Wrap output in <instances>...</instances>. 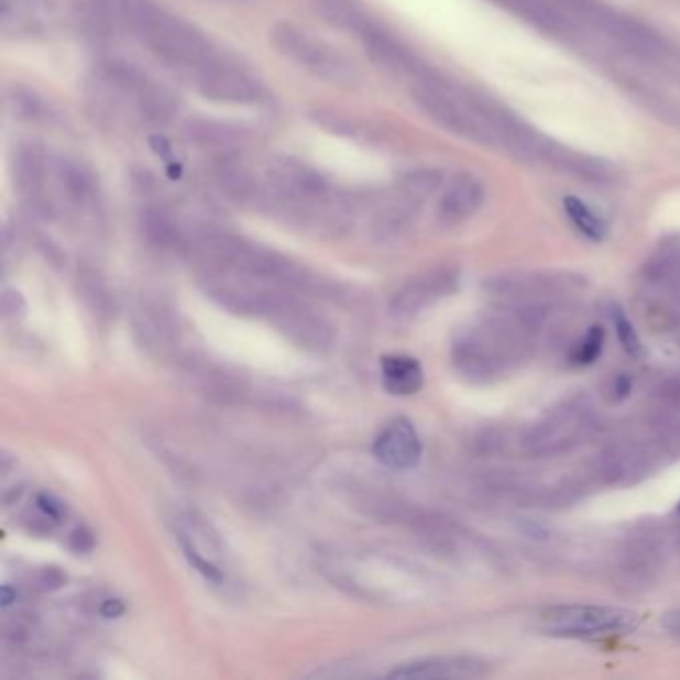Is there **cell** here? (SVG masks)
<instances>
[{"label":"cell","mask_w":680,"mask_h":680,"mask_svg":"<svg viewBox=\"0 0 680 680\" xmlns=\"http://www.w3.org/2000/svg\"><path fill=\"white\" fill-rule=\"evenodd\" d=\"M188 136L198 144H208V146H234L238 140L242 136H238L234 130H230L223 124H216V122H190L188 127Z\"/></svg>","instance_id":"13"},{"label":"cell","mask_w":680,"mask_h":680,"mask_svg":"<svg viewBox=\"0 0 680 680\" xmlns=\"http://www.w3.org/2000/svg\"><path fill=\"white\" fill-rule=\"evenodd\" d=\"M483 200H485L483 184L473 176H459L447 186L441 196L439 218L449 226L465 222L478 212Z\"/></svg>","instance_id":"9"},{"label":"cell","mask_w":680,"mask_h":680,"mask_svg":"<svg viewBox=\"0 0 680 680\" xmlns=\"http://www.w3.org/2000/svg\"><path fill=\"white\" fill-rule=\"evenodd\" d=\"M118 9L140 43L198 92L230 61L190 22L152 0H118Z\"/></svg>","instance_id":"1"},{"label":"cell","mask_w":680,"mask_h":680,"mask_svg":"<svg viewBox=\"0 0 680 680\" xmlns=\"http://www.w3.org/2000/svg\"><path fill=\"white\" fill-rule=\"evenodd\" d=\"M102 83L112 102L140 122L166 124L176 112L171 92L130 64H107Z\"/></svg>","instance_id":"3"},{"label":"cell","mask_w":680,"mask_h":680,"mask_svg":"<svg viewBox=\"0 0 680 680\" xmlns=\"http://www.w3.org/2000/svg\"><path fill=\"white\" fill-rule=\"evenodd\" d=\"M487 672L483 660L475 657H434L415 660L390 672L392 679H473Z\"/></svg>","instance_id":"8"},{"label":"cell","mask_w":680,"mask_h":680,"mask_svg":"<svg viewBox=\"0 0 680 680\" xmlns=\"http://www.w3.org/2000/svg\"><path fill=\"white\" fill-rule=\"evenodd\" d=\"M270 39L277 53L284 54L292 63L298 64L316 78L338 86H353L360 80L355 64L351 63L346 54L298 26L277 24L274 31L270 32Z\"/></svg>","instance_id":"4"},{"label":"cell","mask_w":680,"mask_h":680,"mask_svg":"<svg viewBox=\"0 0 680 680\" xmlns=\"http://www.w3.org/2000/svg\"><path fill=\"white\" fill-rule=\"evenodd\" d=\"M613 321H615V330H617L618 341H621L623 350L627 351L628 355H638L643 346H640V338H638L635 326L627 318V314L623 309H615Z\"/></svg>","instance_id":"15"},{"label":"cell","mask_w":680,"mask_h":680,"mask_svg":"<svg viewBox=\"0 0 680 680\" xmlns=\"http://www.w3.org/2000/svg\"><path fill=\"white\" fill-rule=\"evenodd\" d=\"M456 277L449 272H427L424 276L415 277L409 284H405L395 294L392 311L397 318H409L417 311L426 309L436 299L451 292Z\"/></svg>","instance_id":"7"},{"label":"cell","mask_w":680,"mask_h":680,"mask_svg":"<svg viewBox=\"0 0 680 680\" xmlns=\"http://www.w3.org/2000/svg\"><path fill=\"white\" fill-rule=\"evenodd\" d=\"M541 625L555 637H618L637 628L638 615L621 606L557 605L542 611Z\"/></svg>","instance_id":"5"},{"label":"cell","mask_w":680,"mask_h":680,"mask_svg":"<svg viewBox=\"0 0 680 680\" xmlns=\"http://www.w3.org/2000/svg\"><path fill=\"white\" fill-rule=\"evenodd\" d=\"M525 331L509 319L479 321L453 343V363L473 380H491L519 362Z\"/></svg>","instance_id":"2"},{"label":"cell","mask_w":680,"mask_h":680,"mask_svg":"<svg viewBox=\"0 0 680 680\" xmlns=\"http://www.w3.org/2000/svg\"><path fill=\"white\" fill-rule=\"evenodd\" d=\"M382 375L385 390L394 395H414L424 385V370L409 355H385Z\"/></svg>","instance_id":"10"},{"label":"cell","mask_w":680,"mask_h":680,"mask_svg":"<svg viewBox=\"0 0 680 680\" xmlns=\"http://www.w3.org/2000/svg\"><path fill=\"white\" fill-rule=\"evenodd\" d=\"M314 4L328 21L343 29L360 32L362 36L373 26L372 22L368 21V14L355 0H314Z\"/></svg>","instance_id":"11"},{"label":"cell","mask_w":680,"mask_h":680,"mask_svg":"<svg viewBox=\"0 0 680 680\" xmlns=\"http://www.w3.org/2000/svg\"><path fill=\"white\" fill-rule=\"evenodd\" d=\"M679 513H680V503H679Z\"/></svg>","instance_id":"17"},{"label":"cell","mask_w":680,"mask_h":680,"mask_svg":"<svg viewBox=\"0 0 680 680\" xmlns=\"http://www.w3.org/2000/svg\"><path fill=\"white\" fill-rule=\"evenodd\" d=\"M665 627L669 630L672 637L677 638L680 643V611H674V613H669L667 617H665Z\"/></svg>","instance_id":"16"},{"label":"cell","mask_w":680,"mask_h":680,"mask_svg":"<svg viewBox=\"0 0 680 680\" xmlns=\"http://www.w3.org/2000/svg\"><path fill=\"white\" fill-rule=\"evenodd\" d=\"M375 458L392 469H414L421 459V441L407 419H394L375 439Z\"/></svg>","instance_id":"6"},{"label":"cell","mask_w":680,"mask_h":680,"mask_svg":"<svg viewBox=\"0 0 680 680\" xmlns=\"http://www.w3.org/2000/svg\"><path fill=\"white\" fill-rule=\"evenodd\" d=\"M564 213L569 216V220L573 222L574 228L581 232V234L593 240V242H601L605 240L606 226L599 216H596L583 200L574 198V196H567L563 200Z\"/></svg>","instance_id":"12"},{"label":"cell","mask_w":680,"mask_h":680,"mask_svg":"<svg viewBox=\"0 0 680 680\" xmlns=\"http://www.w3.org/2000/svg\"><path fill=\"white\" fill-rule=\"evenodd\" d=\"M603 343H605V331L599 326H593L591 330L586 331L585 338L577 343V348L573 350L574 365H591L595 363L601 353H603Z\"/></svg>","instance_id":"14"}]
</instances>
